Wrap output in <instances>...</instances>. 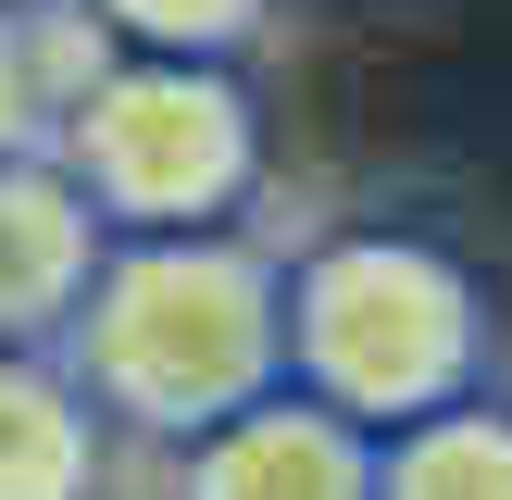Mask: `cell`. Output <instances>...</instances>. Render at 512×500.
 Returning a JSON list of instances; mask_svg holds the SVG:
<instances>
[{"mask_svg": "<svg viewBox=\"0 0 512 500\" xmlns=\"http://www.w3.org/2000/svg\"><path fill=\"white\" fill-rule=\"evenodd\" d=\"M275 263L288 250L238 238V225H188V238H113L63 313V375L88 413L138 450H175L225 425L238 400L288 388V313H275Z\"/></svg>", "mask_w": 512, "mask_h": 500, "instance_id": "cell-1", "label": "cell"}, {"mask_svg": "<svg viewBox=\"0 0 512 500\" xmlns=\"http://www.w3.org/2000/svg\"><path fill=\"white\" fill-rule=\"evenodd\" d=\"M288 313V388L350 425H413L438 400L500 388V288L438 225H325L275 263Z\"/></svg>", "mask_w": 512, "mask_h": 500, "instance_id": "cell-2", "label": "cell"}, {"mask_svg": "<svg viewBox=\"0 0 512 500\" xmlns=\"http://www.w3.org/2000/svg\"><path fill=\"white\" fill-rule=\"evenodd\" d=\"M50 163L88 188L113 238H188L238 225L263 200V100L238 63L200 50H113L75 25L63 100H50Z\"/></svg>", "mask_w": 512, "mask_h": 500, "instance_id": "cell-3", "label": "cell"}, {"mask_svg": "<svg viewBox=\"0 0 512 500\" xmlns=\"http://www.w3.org/2000/svg\"><path fill=\"white\" fill-rule=\"evenodd\" d=\"M175 500H375V425L325 413L313 388H263L175 438Z\"/></svg>", "mask_w": 512, "mask_h": 500, "instance_id": "cell-4", "label": "cell"}, {"mask_svg": "<svg viewBox=\"0 0 512 500\" xmlns=\"http://www.w3.org/2000/svg\"><path fill=\"white\" fill-rule=\"evenodd\" d=\"M100 250H113V225L50 163V138L0 150V338H63V313H75V288H88Z\"/></svg>", "mask_w": 512, "mask_h": 500, "instance_id": "cell-5", "label": "cell"}, {"mask_svg": "<svg viewBox=\"0 0 512 500\" xmlns=\"http://www.w3.org/2000/svg\"><path fill=\"white\" fill-rule=\"evenodd\" d=\"M113 488V425L63 375L50 338H0V500H100Z\"/></svg>", "mask_w": 512, "mask_h": 500, "instance_id": "cell-6", "label": "cell"}, {"mask_svg": "<svg viewBox=\"0 0 512 500\" xmlns=\"http://www.w3.org/2000/svg\"><path fill=\"white\" fill-rule=\"evenodd\" d=\"M375 500H512V400H438L375 438Z\"/></svg>", "mask_w": 512, "mask_h": 500, "instance_id": "cell-7", "label": "cell"}, {"mask_svg": "<svg viewBox=\"0 0 512 500\" xmlns=\"http://www.w3.org/2000/svg\"><path fill=\"white\" fill-rule=\"evenodd\" d=\"M88 38L113 50H200V63H238L250 38L275 25V0H63Z\"/></svg>", "mask_w": 512, "mask_h": 500, "instance_id": "cell-8", "label": "cell"}, {"mask_svg": "<svg viewBox=\"0 0 512 500\" xmlns=\"http://www.w3.org/2000/svg\"><path fill=\"white\" fill-rule=\"evenodd\" d=\"M63 63H75V13H25L0 0V150H38L50 138V100H63Z\"/></svg>", "mask_w": 512, "mask_h": 500, "instance_id": "cell-9", "label": "cell"}, {"mask_svg": "<svg viewBox=\"0 0 512 500\" xmlns=\"http://www.w3.org/2000/svg\"><path fill=\"white\" fill-rule=\"evenodd\" d=\"M25 13H50V0H25Z\"/></svg>", "mask_w": 512, "mask_h": 500, "instance_id": "cell-10", "label": "cell"}]
</instances>
